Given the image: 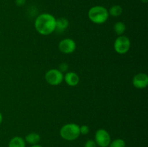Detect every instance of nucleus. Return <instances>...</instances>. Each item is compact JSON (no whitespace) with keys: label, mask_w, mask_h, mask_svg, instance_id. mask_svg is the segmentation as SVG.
<instances>
[{"label":"nucleus","mask_w":148,"mask_h":147,"mask_svg":"<svg viewBox=\"0 0 148 147\" xmlns=\"http://www.w3.org/2000/svg\"><path fill=\"white\" fill-rule=\"evenodd\" d=\"M56 19L49 13H42L36 17L34 22L35 29L38 34L47 36L56 30Z\"/></svg>","instance_id":"f257e3e1"},{"label":"nucleus","mask_w":148,"mask_h":147,"mask_svg":"<svg viewBox=\"0 0 148 147\" xmlns=\"http://www.w3.org/2000/svg\"><path fill=\"white\" fill-rule=\"evenodd\" d=\"M88 19L92 23L101 24L105 23L109 18L108 10L103 6L96 5L92 7L88 12Z\"/></svg>","instance_id":"f03ea898"},{"label":"nucleus","mask_w":148,"mask_h":147,"mask_svg":"<svg viewBox=\"0 0 148 147\" xmlns=\"http://www.w3.org/2000/svg\"><path fill=\"white\" fill-rule=\"evenodd\" d=\"M59 135L65 141H75L80 135L79 125L74 122L64 124L59 130Z\"/></svg>","instance_id":"7ed1b4c3"},{"label":"nucleus","mask_w":148,"mask_h":147,"mask_svg":"<svg viewBox=\"0 0 148 147\" xmlns=\"http://www.w3.org/2000/svg\"><path fill=\"white\" fill-rule=\"evenodd\" d=\"M114 48L118 54H126L131 48L130 39L124 35L118 36L114 41Z\"/></svg>","instance_id":"20e7f679"},{"label":"nucleus","mask_w":148,"mask_h":147,"mask_svg":"<svg viewBox=\"0 0 148 147\" xmlns=\"http://www.w3.org/2000/svg\"><path fill=\"white\" fill-rule=\"evenodd\" d=\"M45 79L49 84L58 86L64 81V74L58 69H51L45 74Z\"/></svg>","instance_id":"39448f33"},{"label":"nucleus","mask_w":148,"mask_h":147,"mask_svg":"<svg viewBox=\"0 0 148 147\" xmlns=\"http://www.w3.org/2000/svg\"><path fill=\"white\" fill-rule=\"evenodd\" d=\"M94 141H95L98 146L108 147L111 141V135L106 129L100 128L95 132Z\"/></svg>","instance_id":"423d86ee"},{"label":"nucleus","mask_w":148,"mask_h":147,"mask_svg":"<svg viewBox=\"0 0 148 147\" xmlns=\"http://www.w3.org/2000/svg\"><path fill=\"white\" fill-rule=\"evenodd\" d=\"M58 48L64 54H71L75 51L77 45L73 39L64 38L59 42Z\"/></svg>","instance_id":"0eeeda50"},{"label":"nucleus","mask_w":148,"mask_h":147,"mask_svg":"<svg viewBox=\"0 0 148 147\" xmlns=\"http://www.w3.org/2000/svg\"><path fill=\"white\" fill-rule=\"evenodd\" d=\"M132 84L137 89H145L148 85V76L145 73H138L134 75L132 79Z\"/></svg>","instance_id":"6e6552de"},{"label":"nucleus","mask_w":148,"mask_h":147,"mask_svg":"<svg viewBox=\"0 0 148 147\" xmlns=\"http://www.w3.org/2000/svg\"><path fill=\"white\" fill-rule=\"evenodd\" d=\"M64 81L69 86H76L79 82V76L77 73L68 71L64 75Z\"/></svg>","instance_id":"1a4fd4ad"},{"label":"nucleus","mask_w":148,"mask_h":147,"mask_svg":"<svg viewBox=\"0 0 148 147\" xmlns=\"http://www.w3.org/2000/svg\"><path fill=\"white\" fill-rule=\"evenodd\" d=\"M68 27H69V20L67 19L65 17H60V18L56 19L55 31L59 33H62L65 31Z\"/></svg>","instance_id":"9d476101"},{"label":"nucleus","mask_w":148,"mask_h":147,"mask_svg":"<svg viewBox=\"0 0 148 147\" xmlns=\"http://www.w3.org/2000/svg\"><path fill=\"white\" fill-rule=\"evenodd\" d=\"M25 143L30 144L31 146L38 144L40 141V135L36 132H32L27 134L25 137Z\"/></svg>","instance_id":"9b49d317"},{"label":"nucleus","mask_w":148,"mask_h":147,"mask_svg":"<svg viewBox=\"0 0 148 147\" xmlns=\"http://www.w3.org/2000/svg\"><path fill=\"white\" fill-rule=\"evenodd\" d=\"M26 143L24 138L20 136H14L10 139L8 147H25Z\"/></svg>","instance_id":"f8f14e48"},{"label":"nucleus","mask_w":148,"mask_h":147,"mask_svg":"<svg viewBox=\"0 0 148 147\" xmlns=\"http://www.w3.org/2000/svg\"><path fill=\"white\" fill-rule=\"evenodd\" d=\"M123 12V9L119 4H114V5L111 6L110 9L108 10V13H109V16H112V17H119Z\"/></svg>","instance_id":"ddd939ff"},{"label":"nucleus","mask_w":148,"mask_h":147,"mask_svg":"<svg viewBox=\"0 0 148 147\" xmlns=\"http://www.w3.org/2000/svg\"><path fill=\"white\" fill-rule=\"evenodd\" d=\"M126 29H127L126 24H124L123 22H116L114 25V32H115L116 34L118 35L119 36L123 35L124 33H125Z\"/></svg>","instance_id":"4468645a"},{"label":"nucleus","mask_w":148,"mask_h":147,"mask_svg":"<svg viewBox=\"0 0 148 147\" xmlns=\"http://www.w3.org/2000/svg\"><path fill=\"white\" fill-rule=\"evenodd\" d=\"M108 147H126V142L122 138H116L111 141Z\"/></svg>","instance_id":"2eb2a0df"},{"label":"nucleus","mask_w":148,"mask_h":147,"mask_svg":"<svg viewBox=\"0 0 148 147\" xmlns=\"http://www.w3.org/2000/svg\"><path fill=\"white\" fill-rule=\"evenodd\" d=\"M79 132H80V135H87L90 132V128L88 125H82L79 126Z\"/></svg>","instance_id":"dca6fc26"},{"label":"nucleus","mask_w":148,"mask_h":147,"mask_svg":"<svg viewBox=\"0 0 148 147\" xmlns=\"http://www.w3.org/2000/svg\"><path fill=\"white\" fill-rule=\"evenodd\" d=\"M84 147H98V146H97L96 143L94 140L89 139L85 143Z\"/></svg>","instance_id":"f3484780"},{"label":"nucleus","mask_w":148,"mask_h":147,"mask_svg":"<svg viewBox=\"0 0 148 147\" xmlns=\"http://www.w3.org/2000/svg\"><path fill=\"white\" fill-rule=\"evenodd\" d=\"M68 67H69V66H68L67 63H62L59 65V69H59V71H61L64 74V72H67L66 71L68 70Z\"/></svg>","instance_id":"a211bd4d"},{"label":"nucleus","mask_w":148,"mask_h":147,"mask_svg":"<svg viewBox=\"0 0 148 147\" xmlns=\"http://www.w3.org/2000/svg\"><path fill=\"white\" fill-rule=\"evenodd\" d=\"M27 0H14L15 4L17 7H23L25 4Z\"/></svg>","instance_id":"6ab92c4d"},{"label":"nucleus","mask_w":148,"mask_h":147,"mask_svg":"<svg viewBox=\"0 0 148 147\" xmlns=\"http://www.w3.org/2000/svg\"><path fill=\"white\" fill-rule=\"evenodd\" d=\"M3 122V115L1 114V112H0V124H1V122Z\"/></svg>","instance_id":"aec40b11"},{"label":"nucleus","mask_w":148,"mask_h":147,"mask_svg":"<svg viewBox=\"0 0 148 147\" xmlns=\"http://www.w3.org/2000/svg\"><path fill=\"white\" fill-rule=\"evenodd\" d=\"M30 147H43V146H40V145H39V144H36V145L31 146Z\"/></svg>","instance_id":"412c9836"},{"label":"nucleus","mask_w":148,"mask_h":147,"mask_svg":"<svg viewBox=\"0 0 148 147\" xmlns=\"http://www.w3.org/2000/svg\"><path fill=\"white\" fill-rule=\"evenodd\" d=\"M141 1L143 3H145V4H146V3H147L148 0H141Z\"/></svg>","instance_id":"4be33fe9"}]
</instances>
